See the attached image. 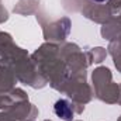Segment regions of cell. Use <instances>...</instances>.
Returning <instances> with one entry per match:
<instances>
[{
  "label": "cell",
  "instance_id": "obj_2",
  "mask_svg": "<svg viewBox=\"0 0 121 121\" xmlns=\"http://www.w3.org/2000/svg\"><path fill=\"white\" fill-rule=\"evenodd\" d=\"M93 1H96V3H104V1H107V0H93Z\"/></svg>",
  "mask_w": 121,
  "mask_h": 121
},
{
  "label": "cell",
  "instance_id": "obj_1",
  "mask_svg": "<svg viewBox=\"0 0 121 121\" xmlns=\"http://www.w3.org/2000/svg\"><path fill=\"white\" fill-rule=\"evenodd\" d=\"M54 111L59 118L65 121H70L73 117V111H72V108L66 100H58L54 106Z\"/></svg>",
  "mask_w": 121,
  "mask_h": 121
}]
</instances>
